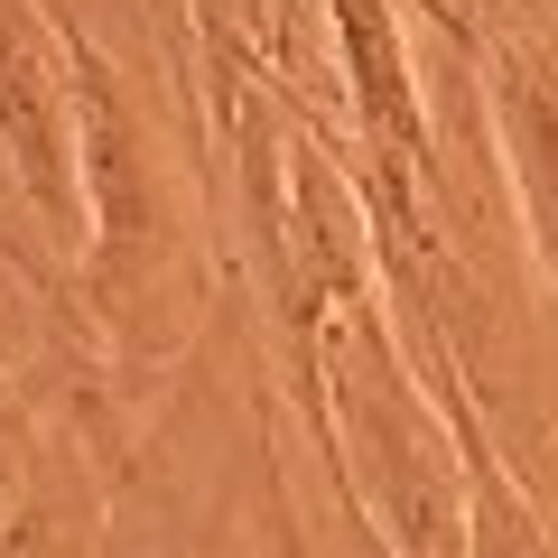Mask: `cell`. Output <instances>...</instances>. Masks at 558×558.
<instances>
[{
	"label": "cell",
	"instance_id": "cell-2",
	"mask_svg": "<svg viewBox=\"0 0 558 558\" xmlns=\"http://www.w3.org/2000/svg\"><path fill=\"white\" fill-rule=\"evenodd\" d=\"M317 447L336 502L363 521L373 558H465V447L418 373L391 299L354 289L317 336Z\"/></svg>",
	"mask_w": 558,
	"mask_h": 558
},
{
	"label": "cell",
	"instance_id": "cell-7",
	"mask_svg": "<svg viewBox=\"0 0 558 558\" xmlns=\"http://www.w3.org/2000/svg\"><path fill=\"white\" fill-rule=\"evenodd\" d=\"M47 457V438H38V418L20 410V391H10V381H0V484H10V494H20L28 484V465Z\"/></svg>",
	"mask_w": 558,
	"mask_h": 558
},
{
	"label": "cell",
	"instance_id": "cell-4",
	"mask_svg": "<svg viewBox=\"0 0 558 558\" xmlns=\"http://www.w3.org/2000/svg\"><path fill=\"white\" fill-rule=\"evenodd\" d=\"M475 75H484V112H494V149L502 178H512V205L531 223V252L558 289V38L521 10H484L475 28Z\"/></svg>",
	"mask_w": 558,
	"mask_h": 558
},
{
	"label": "cell",
	"instance_id": "cell-8",
	"mask_svg": "<svg viewBox=\"0 0 558 558\" xmlns=\"http://www.w3.org/2000/svg\"><path fill=\"white\" fill-rule=\"evenodd\" d=\"M428 20H465V28H484V0H418Z\"/></svg>",
	"mask_w": 558,
	"mask_h": 558
},
{
	"label": "cell",
	"instance_id": "cell-5",
	"mask_svg": "<svg viewBox=\"0 0 558 558\" xmlns=\"http://www.w3.org/2000/svg\"><path fill=\"white\" fill-rule=\"evenodd\" d=\"M418 373H428V391H438L447 428H457V447H465V558H558L539 502L521 494V475L502 465L494 418H484L465 363H457V354H418Z\"/></svg>",
	"mask_w": 558,
	"mask_h": 558
},
{
	"label": "cell",
	"instance_id": "cell-3",
	"mask_svg": "<svg viewBox=\"0 0 558 558\" xmlns=\"http://www.w3.org/2000/svg\"><path fill=\"white\" fill-rule=\"evenodd\" d=\"M0 196L38 223V242L84 260V131H75V57L47 0H0Z\"/></svg>",
	"mask_w": 558,
	"mask_h": 558
},
{
	"label": "cell",
	"instance_id": "cell-1",
	"mask_svg": "<svg viewBox=\"0 0 558 558\" xmlns=\"http://www.w3.org/2000/svg\"><path fill=\"white\" fill-rule=\"evenodd\" d=\"M75 57V131H84V260L75 317L121 354H168L196 307V196H186L178 140L140 75L65 20Z\"/></svg>",
	"mask_w": 558,
	"mask_h": 558
},
{
	"label": "cell",
	"instance_id": "cell-6",
	"mask_svg": "<svg viewBox=\"0 0 558 558\" xmlns=\"http://www.w3.org/2000/svg\"><path fill=\"white\" fill-rule=\"evenodd\" d=\"M102 549V484L75 447H47L0 512V558H94Z\"/></svg>",
	"mask_w": 558,
	"mask_h": 558
}]
</instances>
